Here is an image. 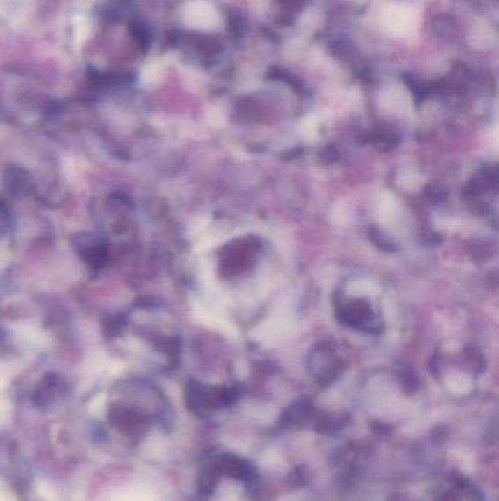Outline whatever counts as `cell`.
<instances>
[{"mask_svg":"<svg viewBox=\"0 0 499 501\" xmlns=\"http://www.w3.org/2000/svg\"><path fill=\"white\" fill-rule=\"evenodd\" d=\"M0 501H13L6 493H3L2 490H0Z\"/></svg>","mask_w":499,"mask_h":501,"instance_id":"3957f363","label":"cell"},{"mask_svg":"<svg viewBox=\"0 0 499 501\" xmlns=\"http://www.w3.org/2000/svg\"><path fill=\"white\" fill-rule=\"evenodd\" d=\"M8 418V409L3 408V404L0 403V425H3V422L6 421Z\"/></svg>","mask_w":499,"mask_h":501,"instance_id":"7a4b0ae2","label":"cell"},{"mask_svg":"<svg viewBox=\"0 0 499 501\" xmlns=\"http://www.w3.org/2000/svg\"><path fill=\"white\" fill-rule=\"evenodd\" d=\"M38 493L48 501H59L57 493L52 488V485L48 484V482H40L38 484Z\"/></svg>","mask_w":499,"mask_h":501,"instance_id":"6da1fadb","label":"cell"}]
</instances>
